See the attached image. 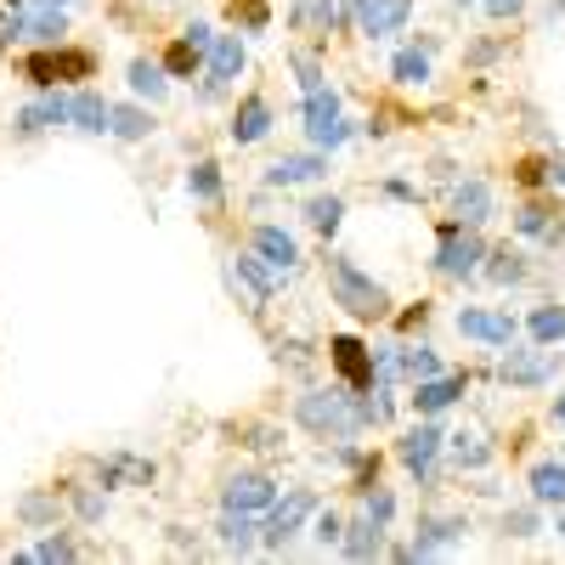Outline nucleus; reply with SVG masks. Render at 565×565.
<instances>
[{
  "label": "nucleus",
  "instance_id": "1",
  "mask_svg": "<svg viewBox=\"0 0 565 565\" xmlns=\"http://www.w3.org/2000/svg\"><path fill=\"white\" fill-rule=\"evenodd\" d=\"M328 295H334V306L356 322H385L391 317V295L385 282H373L351 255H328Z\"/></svg>",
  "mask_w": 565,
  "mask_h": 565
},
{
  "label": "nucleus",
  "instance_id": "2",
  "mask_svg": "<svg viewBox=\"0 0 565 565\" xmlns=\"http://www.w3.org/2000/svg\"><path fill=\"white\" fill-rule=\"evenodd\" d=\"M295 418H300V430L322 436V441H351L362 430V418H356V391H300L295 396Z\"/></svg>",
  "mask_w": 565,
  "mask_h": 565
},
{
  "label": "nucleus",
  "instance_id": "3",
  "mask_svg": "<svg viewBox=\"0 0 565 565\" xmlns=\"http://www.w3.org/2000/svg\"><path fill=\"white\" fill-rule=\"evenodd\" d=\"M300 119H306V141H311L317 153H340L345 141L356 136V125L345 119V103H340V90H334V85H317V90H306Z\"/></svg>",
  "mask_w": 565,
  "mask_h": 565
},
{
  "label": "nucleus",
  "instance_id": "4",
  "mask_svg": "<svg viewBox=\"0 0 565 565\" xmlns=\"http://www.w3.org/2000/svg\"><path fill=\"white\" fill-rule=\"evenodd\" d=\"M487 260V244H481V226H463V221H441L436 226V277H476Z\"/></svg>",
  "mask_w": 565,
  "mask_h": 565
},
{
  "label": "nucleus",
  "instance_id": "5",
  "mask_svg": "<svg viewBox=\"0 0 565 565\" xmlns=\"http://www.w3.org/2000/svg\"><path fill=\"white\" fill-rule=\"evenodd\" d=\"M249 68V45L244 34H215V45L204 52V85H199V103H221L232 85H238V74Z\"/></svg>",
  "mask_w": 565,
  "mask_h": 565
},
{
  "label": "nucleus",
  "instance_id": "6",
  "mask_svg": "<svg viewBox=\"0 0 565 565\" xmlns=\"http://www.w3.org/2000/svg\"><path fill=\"white\" fill-rule=\"evenodd\" d=\"M413 18V0H340V29H356L367 40H391Z\"/></svg>",
  "mask_w": 565,
  "mask_h": 565
},
{
  "label": "nucleus",
  "instance_id": "7",
  "mask_svg": "<svg viewBox=\"0 0 565 565\" xmlns=\"http://www.w3.org/2000/svg\"><path fill=\"white\" fill-rule=\"evenodd\" d=\"M311 514H317V492H306V487H295L289 498H277V503L266 509L260 548H266V554L289 548V543H295V532H306V521H311Z\"/></svg>",
  "mask_w": 565,
  "mask_h": 565
},
{
  "label": "nucleus",
  "instance_id": "8",
  "mask_svg": "<svg viewBox=\"0 0 565 565\" xmlns=\"http://www.w3.org/2000/svg\"><path fill=\"white\" fill-rule=\"evenodd\" d=\"M441 447H447L441 424H436V418H418L413 430L396 441V458L407 463V476H418L424 487H430V481H436V458H441Z\"/></svg>",
  "mask_w": 565,
  "mask_h": 565
},
{
  "label": "nucleus",
  "instance_id": "9",
  "mask_svg": "<svg viewBox=\"0 0 565 565\" xmlns=\"http://www.w3.org/2000/svg\"><path fill=\"white\" fill-rule=\"evenodd\" d=\"M498 380L509 385V391H543L548 380H554V367H548V356H543V345H503V362H498Z\"/></svg>",
  "mask_w": 565,
  "mask_h": 565
},
{
  "label": "nucleus",
  "instance_id": "10",
  "mask_svg": "<svg viewBox=\"0 0 565 565\" xmlns=\"http://www.w3.org/2000/svg\"><path fill=\"white\" fill-rule=\"evenodd\" d=\"M271 125H277L271 103L260 97V90H244L238 108H232V119H226V141H232V148H255V141L271 136Z\"/></svg>",
  "mask_w": 565,
  "mask_h": 565
},
{
  "label": "nucleus",
  "instance_id": "11",
  "mask_svg": "<svg viewBox=\"0 0 565 565\" xmlns=\"http://www.w3.org/2000/svg\"><path fill=\"white\" fill-rule=\"evenodd\" d=\"M277 503V481L266 469H238L226 487H221V509H238V514H266Z\"/></svg>",
  "mask_w": 565,
  "mask_h": 565
},
{
  "label": "nucleus",
  "instance_id": "12",
  "mask_svg": "<svg viewBox=\"0 0 565 565\" xmlns=\"http://www.w3.org/2000/svg\"><path fill=\"white\" fill-rule=\"evenodd\" d=\"M463 532H469L463 514H424L418 532H413V543H407V559H436V554L458 548Z\"/></svg>",
  "mask_w": 565,
  "mask_h": 565
},
{
  "label": "nucleus",
  "instance_id": "13",
  "mask_svg": "<svg viewBox=\"0 0 565 565\" xmlns=\"http://www.w3.org/2000/svg\"><path fill=\"white\" fill-rule=\"evenodd\" d=\"M328 362H334L345 391H373V345H362L356 334H334V340H328Z\"/></svg>",
  "mask_w": 565,
  "mask_h": 565
},
{
  "label": "nucleus",
  "instance_id": "14",
  "mask_svg": "<svg viewBox=\"0 0 565 565\" xmlns=\"http://www.w3.org/2000/svg\"><path fill=\"white\" fill-rule=\"evenodd\" d=\"M226 282H232V289H244L249 295V311H260L271 295H277V282H282V271H271L255 249L249 255H232L226 260Z\"/></svg>",
  "mask_w": 565,
  "mask_h": 565
},
{
  "label": "nucleus",
  "instance_id": "15",
  "mask_svg": "<svg viewBox=\"0 0 565 565\" xmlns=\"http://www.w3.org/2000/svg\"><path fill=\"white\" fill-rule=\"evenodd\" d=\"M514 328H521V322H514L509 311H487V306H463V311H458V334H463V340H481V345H492V351H503V345L514 340Z\"/></svg>",
  "mask_w": 565,
  "mask_h": 565
},
{
  "label": "nucleus",
  "instance_id": "16",
  "mask_svg": "<svg viewBox=\"0 0 565 565\" xmlns=\"http://www.w3.org/2000/svg\"><path fill=\"white\" fill-rule=\"evenodd\" d=\"M249 249H255L271 271H282V277L300 271V238H295V232H282V226H271V221H260V226L249 232Z\"/></svg>",
  "mask_w": 565,
  "mask_h": 565
},
{
  "label": "nucleus",
  "instance_id": "17",
  "mask_svg": "<svg viewBox=\"0 0 565 565\" xmlns=\"http://www.w3.org/2000/svg\"><path fill=\"white\" fill-rule=\"evenodd\" d=\"M463 391H469V373H436V380H418L407 402H413L418 418H436V413H447Z\"/></svg>",
  "mask_w": 565,
  "mask_h": 565
},
{
  "label": "nucleus",
  "instance_id": "18",
  "mask_svg": "<svg viewBox=\"0 0 565 565\" xmlns=\"http://www.w3.org/2000/svg\"><path fill=\"white\" fill-rule=\"evenodd\" d=\"M492 215H498V199H492V186H487L481 175L452 181V221H463V226H487Z\"/></svg>",
  "mask_w": 565,
  "mask_h": 565
},
{
  "label": "nucleus",
  "instance_id": "19",
  "mask_svg": "<svg viewBox=\"0 0 565 565\" xmlns=\"http://www.w3.org/2000/svg\"><path fill=\"white\" fill-rule=\"evenodd\" d=\"M57 125H68V97H63V90H40V97L23 103L18 119H12L18 136H45V130H57Z\"/></svg>",
  "mask_w": 565,
  "mask_h": 565
},
{
  "label": "nucleus",
  "instance_id": "20",
  "mask_svg": "<svg viewBox=\"0 0 565 565\" xmlns=\"http://www.w3.org/2000/svg\"><path fill=\"white\" fill-rule=\"evenodd\" d=\"M328 175V153H282L277 164H266V186H306Z\"/></svg>",
  "mask_w": 565,
  "mask_h": 565
},
{
  "label": "nucleus",
  "instance_id": "21",
  "mask_svg": "<svg viewBox=\"0 0 565 565\" xmlns=\"http://www.w3.org/2000/svg\"><path fill=\"white\" fill-rule=\"evenodd\" d=\"M108 114H114V103L103 97V90H90V85H79L68 97V125L79 136H108Z\"/></svg>",
  "mask_w": 565,
  "mask_h": 565
},
{
  "label": "nucleus",
  "instance_id": "22",
  "mask_svg": "<svg viewBox=\"0 0 565 565\" xmlns=\"http://www.w3.org/2000/svg\"><path fill=\"white\" fill-rule=\"evenodd\" d=\"M153 476H159V469H153V458H130V452H114V458H103L97 463V487L103 492H114V487H153Z\"/></svg>",
  "mask_w": 565,
  "mask_h": 565
},
{
  "label": "nucleus",
  "instance_id": "23",
  "mask_svg": "<svg viewBox=\"0 0 565 565\" xmlns=\"http://www.w3.org/2000/svg\"><path fill=\"white\" fill-rule=\"evenodd\" d=\"M125 79H130V97H136V103H148V108L170 97V74H164L159 57H130Z\"/></svg>",
  "mask_w": 565,
  "mask_h": 565
},
{
  "label": "nucleus",
  "instance_id": "24",
  "mask_svg": "<svg viewBox=\"0 0 565 565\" xmlns=\"http://www.w3.org/2000/svg\"><path fill=\"white\" fill-rule=\"evenodd\" d=\"M289 29L328 40V34L340 29V0H295V7H289Z\"/></svg>",
  "mask_w": 565,
  "mask_h": 565
},
{
  "label": "nucleus",
  "instance_id": "25",
  "mask_svg": "<svg viewBox=\"0 0 565 565\" xmlns=\"http://www.w3.org/2000/svg\"><path fill=\"white\" fill-rule=\"evenodd\" d=\"M514 232H521V238H543L548 249H559V244H565V232L554 226V210H548L543 199H526L521 210H514Z\"/></svg>",
  "mask_w": 565,
  "mask_h": 565
},
{
  "label": "nucleus",
  "instance_id": "26",
  "mask_svg": "<svg viewBox=\"0 0 565 565\" xmlns=\"http://www.w3.org/2000/svg\"><path fill=\"white\" fill-rule=\"evenodd\" d=\"M526 487H532V503L537 509H565V463H554V458L532 463Z\"/></svg>",
  "mask_w": 565,
  "mask_h": 565
},
{
  "label": "nucleus",
  "instance_id": "27",
  "mask_svg": "<svg viewBox=\"0 0 565 565\" xmlns=\"http://www.w3.org/2000/svg\"><path fill=\"white\" fill-rule=\"evenodd\" d=\"M430 52H436L430 40H424V45H402V52L391 57V79L396 85H430V74H436Z\"/></svg>",
  "mask_w": 565,
  "mask_h": 565
},
{
  "label": "nucleus",
  "instance_id": "28",
  "mask_svg": "<svg viewBox=\"0 0 565 565\" xmlns=\"http://www.w3.org/2000/svg\"><path fill=\"white\" fill-rule=\"evenodd\" d=\"M108 136H119V141H148V136H153V108H141V103H114Z\"/></svg>",
  "mask_w": 565,
  "mask_h": 565
},
{
  "label": "nucleus",
  "instance_id": "29",
  "mask_svg": "<svg viewBox=\"0 0 565 565\" xmlns=\"http://www.w3.org/2000/svg\"><path fill=\"white\" fill-rule=\"evenodd\" d=\"M300 215H306V226H311V232H322V238H334V232L345 226V199H340V193H311Z\"/></svg>",
  "mask_w": 565,
  "mask_h": 565
},
{
  "label": "nucleus",
  "instance_id": "30",
  "mask_svg": "<svg viewBox=\"0 0 565 565\" xmlns=\"http://www.w3.org/2000/svg\"><path fill=\"white\" fill-rule=\"evenodd\" d=\"M481 277L498 282V289H514V282H526V255H521V249H509V244H498V249H487Z\"/></svg>",
  "mask_w": 565,
  "mask_h": 565
},
{
  "label": "nucleus",
  "instance_id": "31",
  "mask_svg": "<svg viewBox=\"0 0 565 565\" xmlns=\"http://www.w3.org/2000/svg\"><path fill=\"white\" fill-rule=\"evenodd\" d=\"M340 554H345V559H373V554H385V526H373L367 514H362V521H351L345 537H340Z\"/></svg>",
  "mask_w": 565,
  "mask_h": 565
},
{
  "label": "nucleus",
  "instance_id": "32",
  "mask_svg": "<svg viewBox=\"0 0 565 565\" xmlns=\"http://www.w3.org/2000/svg\"><path fill=\"white\" fill-rule=\"evenodd\" d=\"M260 526H255V514H238V509H221V526H215V537H221V548H232V554H249L260 537H255Z\"/></svg>",
  "mask_w": 565,
  "mask_h": 565
},
{
  "label": "nucleus",
  "instance_id": "33",
  "mask_svg": "<svg viewBox=\"0 0 565 565\" xmlns=\"http://www.w3.org/2000/svg\"><path fill=\"white\" fill-rule=\"evenodd\" d=\"M447 452H452L458 469H487V463H492V441H487L481 430H452V436H447Z\"/></svg>",
  "mask_w": 565,
  "mask_h": 565
},
{
  "label": "nucleus",
  "instance_id": "34",
  "mask_svg": "<svg viewBox=\"0 0 565 565\" xmlns=\"http://www.w3.org/2000/svg\"><path fill=\"white\" fill-rule=\"evenodd\" d=\"M159 63H164L170 79H193V74H204V52H199V45L186 40V34H175V40L164 45V57H159Z\"/></svg>",
  "mask_w": 565,
  "mask_h": 565
},
{
  "label": "nucleus",
  "instance_id": "35",
  "mask_svg": "<svg viewBox=\"0 0 565 565\" xmlns=\"http://www.w3.org/2000/svg\"><path fill=\"white\" fill-rule=\"evenodd\" d=\"M526 334H532V345H543V351L565 345V306H537V311L526 317Z\"/></svg>",
  "mask_w": 565,
  "mask_h": 565
},
{
  "label": "nucleus",
  "instance_id": "36",
  "mask_svg": "<svg viewBox=\"0 0 565 565\" xmlns=\"http://www.w3.org/2000/svg\"><path fill=\"white\" fill-rule=\"evenodd\" d=\"M97 74V52H85V45H57V85H85Z\"/></svg>",
  "mask_w": 565,
  "mask_h": 565
},
{
  "label": "nucleus",
  "instance_id": "37",
  "mask_svg": "<svg viewBox=\"0 0 565 565\" xmlns=\"http://www.w3.org/2000/svg\"><path fill=\"white\" fill-rule=\"evenodd\" d=\"M186 193H193L199 204H221V193H226L221 164H215V159H199L193 170H186Z\"/></svg>",
  "mask_w": 565,
  "mask_h": 565
},
{
  "label": "nucleus",
  "instance_id": "38",
  "mask_svg": "<svg viewBox=\"0 0 565 565\" xmlns=\"http://www.w3.org/2000/svg\"><path fill=\"white\" fill-rule=\"evenodd\" d=\"M23 79L34 90H57V45H40V52L23 57Z\"/></svg>",
  "mask_w": 565,
  "mask_h": 565
},
{
  "label": "nucleus",
  "instance_id": "39",
  "mask_svg": "<svg viewBox=\"0 0 565 565\" xmlns=\"http://www.w3.org/2000/svg\"><path fill=\"white\" fill-rule=\"evenodd\" d=\"M57 514H63L57 492H29V498L18 503V521H23V526H57Z\"/></svg>",
  "mask_w": 565,
  "mask_h": 565
},
{
  "label": "nucleus",
  "instance_id": "40",
  "mask_svg": "<svg viewBox=\"0 0 565 565\" xmlns=\"http://www.w3.org/2000/svg\"><path fill=\"white\" fill-rule=\"evenodd\" d=\"M34 45H63L68 40V12H29V34Z\"/></svg>",
  "mask_w": 565,
  "mask_h": 565
},
{
  "label": "nucleus",
  "instance_id": "41",
  "mask_svg": "<svg viewBox=\"0 0 565 565\" xmlns=\"http://www.w3.org/2000/svg\"><path fill=\"white\" fill-rule=\"evenodd\" d=\"M402 373L418 385V380H436L441 373V356H436V345H402Z\"/></svg>",
  "mask_w": 565,
  "mask_h": 565
},
{
  "label": "nucleus",
  "instance_id": "42",
  "mask_svg": "<svg viewBox=\"0 0 565 565\" xmlns=\"http://www.w3.org/2000/svg\"><path fill=\"white\" fill-rule=\"evenodd\" d=\"M543 532V514H537V503L532 509H503V537H537Z\"/></svg>",
  "mask_w": 565,
  "mask_h": 565
},
{
  "label": "nucleus",
  "instance_id": "43",
  "mask_svg": "<svg viewBox=\"0 0 565 565\" xmlns=\"http://www.w3.org/2000/svg\"><path fill=\"white\" fill-rule=\"evenodd\" d=\"M362 514H367L373 526H391V521H396V492H391V487H373V492L362 498Z\"/></svg>",
  "mask_w": 565,
  "mask_h": 565
},
{
  "label": "nucleus",
  "instance_id": "44",
  "mask_svg": "<svg viewBox=\"0 0 565 565\" xmlns=\"http://www.w3.org/2000/svg\"><path fill=\"white\" fill-rule=\"evenodd\" d=\"M232 23H244L249 34H266V29H271L266 0H232Z\"/></svg>",
  "mask_w": 565,
  "mask_h": 565
},
{
  "label": "nucleus",
  "instance_id": "45",
  "mask_svg": "<svg viewBox=\"0 0 565 565\" xmlns=\"http://www.w3.org/2000/svg\"><path fill=\"white\" fill-rule=\"evenodd\" d=\"M311 537H317L322 548H340V537H345V521H340L334 509H317V514H311Z\"/></svg>",
  "mask_w": 565,
  "mask_h": 565
},
{
  "label": "nucleus",
  "instance_id": "46",
  "mask_svg": "<svg viewBox=\"0 0 565 565\" xmlns=\"http://www.w3.org/2000/svg\"><path fill=\"white\" fill-rule=\"evenodd\" d=\"M68 503H74V514H79L85 526H97V521H103V509H108L103 492H90V487H68Z\"/></svg>",
  "mask_w": 565,
  "mask_h": 565
},
{
  "label": "nucleus",
  "instance_id": "47",
  "mask_svg": "<svg viewBox=\"0 0 565 565\" xmlns=\"http://www.w3.org/2000/svg\"><path fill=\"white\" fill-rule=\"evenodd\" d=\"M289 68H295L300 90H317V85H328V74H322V63H317L311 52H289Z\"/></svg>",
  "mask_w": 565,
  "mask_h": 565
},
{
  "label": "nucleus",
  "instance_id": "48",
  "mask_svg": "<svg viewBox=\"0 0 565 565\" xmlns=\"http://www.w3.org/2000/svg\"><path fill=\"white\" fill-rule=\"evenodd\" d=\"M548 164L554 159H521V164H514V181H521L526 193H543V186H548Z\"/></svg>",
  "mask_w": 565,
  "mask_h": 565
},
{
  "label": "nucleus",
  "instance_id": "49",
  "mask_svg": "<svg viewBox=\"0 0 565 565\" xmlns=\"http://www.w3.org/2000/svg\"><path fill=\"white\" fill-rule=\"evenodd\" d=\"M74 554H79V548H74V537H63V532L34 543V559H45V565H52V559H74Z\"/></svg>",
  "mask_w": 565,
  "mask_h": 565
},
{
  "label": "nucleus",
  "instance_id": "50",
  "mask_svg": "<svg viewBox=\"0 0 565 565\" xmlns=\"http://www.w3.org/2000/svg\"><path fill=\"white\" fill-rule=\"evenodd\" d=\"M373 487H380V458H367V452H362L356 476H351V492H356V498H367Z\"/></svg>",
  "mask_w": 565,
  "mask_h": 565
},
{
  "label": "nucleus",
  "instance_id": "51",
  "mask_svg": "<svg viewBox=\"0 0 565 565\" xmlns=\"http://www.w3.org/2000/svg\"><path fill=\"white\" fill-rule=\"evenodd\" d=\"M244 447L271 452V447H282V430H271V424H249V430H244Z\"/></svg>",
  "mask_w": 565,
  "mask_h": 565
},
{
  "label": "nucleus",
  "instance_id": "52",
  "mask_svg": "<svg viewBox=\"0 0 565 565\" xmlns=\"http://www.w3.org/2000/svg\"><path fill=\"white\" fill-rule=\"evenodd\" d=\"M380 193L396 199V204H418V186H413L407 175H385V181H380Z\"/></svg>",
  "mask_w": 565,
  "mask_h": 565
},
{
  "label": "nucleus",
  "instance_id": "53",
  "mask_svg": "<svg viewBox=\"0 0 565 565\" xmlns=\"http://www.w3.org/2000/svg\"><path fill=\"white\" fill-rule=\"evenodd\" d=\"M481 12H487L492 23H509V18L526 12V0H481Z\"/></svg>",
  "mask_w": 565,
  "mask_h": 565
},
{
  "label": "nucleus",
  "instance_id": "54",
  "mask_svg": "<svg viewBox=\"0 0 565 565\" xmlns=\"http://www.w3.org/2000/svg\"><path fill=\"white\" fill-rule=\"evenodd\" d=\"M181 34H186V40H193V45H199V52H210V45H215V23H204V18H193V23H186Z\"/></svg>",
  "mask_w": 565,
  "mask_h": 565
},
{
  "label": "nucleus",
  "instance_id": "55",
  "mask_svg": "<svg viewBox=\"0 0 565 565\" xmlns=\"http://www.w3.org/2000/svg\"><path fill=\"white\" fill-rule=\"evenodd\" d=\"M23 7H29V12H68L74 0H23Z\"/></svg>",
  "mask_w": 565,
  "mask_h": 565
},
{
  "label": "nucleus",
  "instance_id": "56",
  "mask_svg": "<svg viewBox=\"0 0 565 565\" xmlns=\"http://www.w3.org/2000/svg\"><path fill=\"white\" fill-rule=\"evenodd\" d=\"M548 186H565V159H559V164H548Z\"/></svg>",
  "mask_w": 565,
  "mask_h": 565
},
{
  "label": "nucleus",
  "instance_id": "57",
  "mask_svg": "<svg viewBox=\"0 0 565 565\" xmlns=\"http://www.w3.org/2000/svg\"><path fill=\"white\" fill-rule=\"evenodd\" d=\"M554 424H559V430H565V391L554 396Z\"/></svg>",
  "mask_w": 565,
  "mask_h": 565
},
{
  "label": "nucleus",
  "instance_id": "58",
  "mask_svg": "<svg viewBox=\"0 0 565 565\" xmlns=\"http://www.w3.org/2000/svg\"><path fill=\"white\" fill-rule=\"evenodd\" d=\"M554 532H559V537H565V509H559V514H554Z\"/></svg>",
  "mask_w": 565,
  "mask_h": 565
},
{
  "label": "nucleus",
  "instance_id": "59",
  "mask_svg": "<svg viewBox=\"0 0 565 565\" xmlns=\"http://www.w3.org/2000/svg\"><path fill=\"white\" fill-rule=\"evenodd\" d=\"M452 7H481V0H452Z\"/></svg>",
  "mask_w": 565,
  "mask_h": 565
},
{
  "label": "nucleus",
  "instance_id": "60",
  "mask_svg": "<svg viewBox=\"0 0 565 565\" xmlns=\"http://www.w3.org/2000/svg\"><path fill=\"white\" fill-rule=\"evenodd\" d=\"M148 7H170V0H148Z\"/></svg>",
  "mask_w": 565,
  "mask_h": 565
}]
</instances>
